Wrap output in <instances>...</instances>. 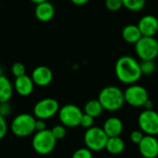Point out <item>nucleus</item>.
I'll use <instances>...</instances> for the list:
<instances>
[{
  "label": "nucleus",
  "mask_w": 158,
  "mask_h": 158,
  "mask_svg": "<svg viewBox=\"0 0 158 158\" xmlns=\"http://www.w3.org/2000/svg\"><path fill=\"white\" fill-rule=\"evenodd\" d=\"M143 37L137 25L129 24L125 26L122 30V38L128 44H135Z\"/></svg>",
  "instance_id": "17"
},
{
  "label": "nucleus",
  "mask_w": 158,
  "mask_h": 158,
  "mask_svg": "<svg viewBox=\"0 0 158 158\" xmlns=\"http://www.w3.org/2000/svg\"><path fill=\"white\" fill-rule=\"evenodd\" d=\"M31 144L33 150L37 154L41 156H46L54 151L56 145V140L52 134L51 131L46 129L44 131L35 132L31 141Z\"/></svg>",
  "instance_id": "4"
},
{
  "label": "nucleus",
  "mask_w": 158,
  "mask_h": 158,
  "mask_svg": "<svg viewBox=\"0 0 158 158\" xmlns=\"http://www.w3.org/2000/svg\"><path fill=\"white\" fill-rule=\"evenodd\" d=\"M143 107H144V109H153V107H154V103H153L150 99H148V100L145 102V104L143 105Z\"/></svg>",
  "instance_id": "33"
},
{
  "label": "nucleus",
  "mask_w": 158,
  "mask_h": 158,
  "mask_svg": "<svg viewBox=\"0 0 158 158\" xmlns=\"http://www.w3.org/2000/svg\"><path fill=\"white\" fill-rule=\"evenodd\" d=\"M105 149L111 155H119L125 149V142L119 136L109 137Z\"/></svg>",
  "instance_id": "19"
},
{
  "label": "nucleus",
  "mask_w": 158,
  "mask_h": 158,
  "mask_svg": "<svg viewBox=\"0 0 158 158\" xmlns=\"http://www.w3.org/2000/svg\"><path fill=\"white\" fill-rule=\"evenodd\" d=\"M14 87L10 80L5 75L0 76V103L9 102L13 95Z\"/></svg>",
  "instance_id": "18"
},
{
  "label": "nucleus",
  "mask_w": 158,
  "mask_h": 158,
  "mask_svg": "<svg viewBox=\"0 0 158 158\" xmlns=\"http://www.w3.org/2000/svg\"><path fill=\"white\" fill-rule=\"evenodd\" d=\"M83 115L81 109L73 104H68L59 108L58 118L62 125L66 128H75L80 126L81 118Z\"/></svg>",
  "instance_id": "7"
},
{
  "label": "nucleus",
  "mask_w": 158,
  "mask_h": 158,
  "mask_svg": "<svg viewBox=\"0 0 158 158\" xmlns=\"http://www.w3.org/2000/svg\"><path fill=\"white\" fill-rule=\"evenodd\" d=\"M72 4L76 5V6H84L85 4H87L90 0H70Z\"/></svg>",
  "instance_id": "32"
},
{
  "label": "nucleus",
  "mask_w": 158,
  "mask_h": 158,
  "mask_svg": "<svg viewBox=\"0 0 158 158\" xmlns=\"http://www.w3.org/2000/svg\"><path fill=\"white\" fill-rule=\"evenodd\" d=\"M2 75H4V69H3V68L0 66V76H2Z\"/></svg>",
  "instance_id": "35"
},
{
  "label": "nucleus",
  "mask_w": 158,
  "mask_h": 158,
  "mask_svg": "<svg viewBox=\"0 0 158 158\" xmlns=\"http://www.w3.org/2000/svg\"><path fill=\"white\" fill-rule=\"evenodd\" d=\"M35 117L31 114H19L12 119L10 124V131L17 137H28L35 132Z\"/></svg>",
  "instance_id": "3"
},
{
  "label": "nucleus",
  "mask_w": 158,
  "mask_h": 158,
  "mask_svg": "<svg viewBox=\"0 0 158 158\" xmlns=\"http://www.w3.org/2000/svg\"><path fill=\"white\" fill-rule=\"evenodd\" d=\"M7 132V123L6 121V118L0 115V140L3 139Z\"/></svg>",
  "instance_id": "30"
},
{
  "label": "nucleus",
  "mask_w": 158,
  "mask_h": 158,
  "mask_svg": "<svg viewBox=\"0 0 158 158\" xmlns=\"http://www.w3.org/2000/svg\"><path fill=\"white\" fill-rule=\"evenodd\" d=\"M44 130H46L45 120L36 118V121H35V132L36 131H44Z\"/></svg>",
  "instance_id": "31"
},
{
  "label": "nucleus",
  "mask_w": 158,
  "mask_h": 158,
  "mask_svg": "<svg viewBox=\"0 0 158 158\" xmlns=\"http://www.w3.org/2000/svg\"><path fill=\"white\" fill-rule=\"evenodd\" d=\"M138 147L140 154L144 158H156L158 156V140L156 136L144 135Z\"/></svg>",
  "instance_id": "11"
},
{
  "label": "nucleus",
  "mask_w": 158,
  "mask_h": 158,
  "mask_svg": "<svg viewBox=\"0 0 158 158\" xmlns=\"http://www.w3.org/2000/svg\"><path fill=\"white\" fill-rule=\"evenodd\" d=\"M134 45L136 55L142 61L155 60L158 56V41L155 37L143 36Z\"/></svg>",
  "instance_id": "6"
},
{
  "label": "nucleus",
  "mask_w": 158,
  "mask_h": 158,
  "mask_svg": "<svg viewBox=\"0 0 158 158\" xmlns=\"http://www.w3.org/2000/svg\"><path fill=\"white\" fill-rule=\"evenodd\" d=\"M32 3H34L35 5L39 4V3H42V2H45V1H48V0H31Z\"/></svg>",
  "instance_id": "34"
},
{
  "label": "nucleus",
  "mask_w": 158,
  "mask_h": 158,
  "mask_svg": "<svg viewBox=\"0 0 158 158\" xmlns=\"http://www.w3.org/2000/svg\"><path fill=\"white\" fill-rule=\"evenodd\" d=\"M56 10L54 5L49 2H42L36 5L35 10H34V15L38 20L41 22H48L50 21L54 16H55Z\"/></svg>",
  "instance_id": "15"
},
{
  "label": "nucleus",
  "mask_w": 158,
  "mask_h": 158,
  "mask_svg": "<svg viewBox=\"0 0 158 158\" xmlns=\"http://www.w3.org/2000/svg\"><path fill=\"white\" fill-rule=\"evenodd\" d=\"M143 36L154 37L158 32V19L154 15H145L137 24Z\"/></svg>",
  "instance_id": "13"
},
{
  "label": "nucleus",
  "mask_w": 158,
  "mask_h": 158,
  "mask_svg": "<svg viewBox=\"0 0 158 158\" xmlns=\"http://www.w3.org/2000/svg\"><path fill=\"white\" fill-rule=\"evenodd\" d=\"M11 73L15 78L25 75L26 74V68H25L24 64H22L20 62L14 63L11 66Z\"/></svg>",
  "instance_id": "24"
},
{
  "label": "nucleus",
  "mask_w": 158,
  "mask_h": 158,
  "mask_svg": "<svg viewBox=\"0 0 158 158\" xmlns=\"http://www.w3.org/2000/svg\"><path fill=\"white\" fill-rule=\"evenodd\" d=\"M71 158H93V152L87 147L80 148L74 152Z\"/></svg>",
  "instance_id": "25"
},
{
  "label": "nucleus",
  "mask_w": 158,
  "mask_h": 158,
  "mask_svg": "<svg viewBox=\"0 0 158 158\" xmlns=\"http://www.w3.org/2000/svg\"><path fill=\"white\" fill-rule=\"evenodd\" d=\"M103 130L107 135V137H118L123 131V123L120 118L117 117H111L107 118L104 125Z\"/></svg>",
  "instance_id": "16"
},
{
  "label": "nucleus",
  "mask_w": 158,
  "mask_h": 158,
  "mask_svg": "<svg viewBox=\"0 0 158 158\" xmlns=\"http://www.w3.org/2000/svg\"><path fill=\"white\" fill-rule=\"evenodd\" d=\"M115 73L119 81L129 85L136 83L142 77L140 63L130 56H122L117 60Z\"/></svg>",
  "instance_id": "1"
},
{
  "label": "nucleus",
  "mask_w": 158,
  "mask_h": 158,
  "mask_svg": "<svg viewBox=\"0 0 158 158\" xmlns=\"http://www.w3.org/2000/svg\"><path fill=\"white\" fill-rule=\"evenodd\" d=\"M12 107L9 102H3L0 103V115L4 118H6L11 114Z\"/></svg>",
  "instance_id": "28"
},
{
  "label": "nucleus",
  "mask_w": 158,
  "mask_h": 158,
  "mask_svg": "<svg viewBox=\"0 0 158 158\" xmlns=\"http://www.w3.org/2000/svg\"><path fill=\"white\" fill-rule=\"evenodd\" d=\"M59 111V104L54 98H44L33 106V116L39 119H49Z\"/></svg>",
  "instance_id": "9"
},
{
  "label": "nucleus",
  "mask_w": 158,
  "mask_h": 158,
  "mask_svg": "<svg viewBox=\"0 0 158 158\" xmlns=\"http://www.w3.org/2000/svg\"><path fill=\"white\" fill-rule=\"evenodd\" d=\"M50 131H51L52 134L54 135V137L56 138V141L64 139L66 137V135H67V129L62 124L61 125H56Z\"/></svg>",
  "instance_id": "23"
},
{
  "label": "nucleus",
  "mask_w": 158,
  "mask_h": 158,
  "mask_svg": "<svg viewBox=\"0 0 158 158\" xmlns=\"http://www.w3.org/2000/svg\"><path fill=\"white\" fill-rule=\"evenodd\" d=\"M34 82L31 80V77L25 74L20 77H17L13 83V87L15 92L23 97L29 96L32 94L34 90Z\"/></svg>",
  "instance_id": "14"
},
{
  "label": "nucleus",
  "mask_w": 158,
  "mask_h": 158,
  "mask_svg": "<svg viewBox=\"0 0 158 158\" xmlns=\"http://www.w3.org/2000/svg\"><path fill=\"white\" fill-rule=\"evenodd\" d=\"M131 141L135 143V144H139L141 143V141L143 140V138L144 137V133L142 131H133L131 133Z\"/></svg>",
  "instance_id": "29"
},
{
  "label": "nucleus",
  "mask_w": 158,
  "mask_h": 158,
  "mask_svg": "<svg viewBox=\"0 0 158 158\" xmlns=\"http://www.w3.org/2000/svg\"><path fill=\"white\" fill-rule=\"evenodd\" d=\"M124 99L125 103L133 107H142L149 99V94L143 86L133 83L124 91Z\"/></svg>",
  "instance_id": "8"
},
{
  "label": "nucleus",
  "mask_w": 158,
  "mask_h": 158,
  "mask_svg": "<svg viewBox=\"0 0 158 158\" xmlns=\"http://www.w3.org/2000/svg\"><path fill=\"white\" fill-rule=\"evenodd\" d=\"M84 113L93 117L94 118H98L104 111V108L98 99H93L88 101L84 106Z\"/></svg>",
  "instance_id": "20"
},
{
  "label": "nucleus",
  "mask_w": 158,
  "mask_h": 158,
  "mask_svg": "<svg viewBox=\"0 0 158 158\" xmlns=\"http://www.w3.org/2000/svg\"><path fill=\"white\" fill-rule=\"evenodd\" d=\"M83 140L86 147L89 150L92 152H100L106 148L108 137L104 131L103 128L93 126L87 129L84 133Z\"/></svg>",
  "instance_id": "5"
},
{
  "label": "nucleus",
  "mask_w": 158,
  "mask_h": 158,
  "mask_svg": "<svg viewBox=\"0 0 158 158\" xmlns=\"http://www.w3.org/2000/svg\"><path fill=\"white\" fill-rule=\"evenodd\" d=\"M123 6L130 11H141L146 4V0H122Z\"/></svg>",
  "instance_id": "21"
},
{
  "label": "nucleus",
  "mask_w": 158,
  "mask_h": 158,
  "mask_svg": "<svg viewBox=\"0 0 158 158\" xmlns=\"http://www.w3.org/2000/svg\"><path fill=\"white\" fill-rule=\"evenodd\" d=\"M94 118L85 113H83L81 118V122H80V126L85 128V129H89L91 127L94 126Z\"/></svg>",
  "instance_id": "27"
},
{
  "label": "nucleus",
  "mask_w": 158,
  "mask_h": 158,
  "mask_svg": "<svg viewBox=\"0 0 158 158\" xmlns=\"http://www.w3.org/2000/svg\"><path fill=\"white\" fill-rule=\"evenodd\" d=\"M106 7L110 11H118L122 6V0H106Z\"/></svg>",
  "instance_id": "26"
},
{
  "label": "nucleus",
  "mask_w": 158,
  "mask_h": 158,
  "mask_svg": "<svg viewBox=\"0 0 158 158\" xmlns=\"http://www.w3.org/2000/svg\"><path fill=\"white\" fill-rule=\"evenodd\" d=\"M31 80L35 85L39 87L48 86L53 81V71L46 66L36 67L31 72Z\"/></svg>",
  "instance_id": "12"
},
{
  "label": "nucleus",
  "mask_w": 158,
  "mask_h": 158,
  "mask_svg": "<svg viewBox=\"0 0 158 158\" xmlns=\"http://www.w3.org/2000/svg\"><path fill=\"white\" fill-rule=\"evenodd\" d=\"M140 68H141L142 75L149 76L156 71V65L154 60H143L140 63Z\"/></svg>",
  "instance_id": "22"
},
{
  "label": "nucleus",
  "mask_w": 158,
  "mask_h": 158,
  "mask_svg": "<svg viewBox=\"0 0 158 158\" xmlns=\"http://www.w3.org/2000/svg\"><path fill=\"white\" fill-rule=\"evenodd\" d=\"M140 130L146 135H158V113L154 109H144L138 117Z\"/></svg>",
  "instance_id": "10"
},
{
  "label": "nucleus",
  "mask_w": 158,
  "mask_h": 158,
  "mask_svg": "<svg viewBox=\"0 0 158 158\" xmlns=\"http://www.w3.org/2000/svg\"><path fill=\"white\" fill-rule=\"evenodd\" d=\"M98 101L104 110L115 112L122 108L125 104L124 92L117 86H106L101 90L98 95Z\"/></svg>",
  "instance_id": "2"
}]
</instances>
